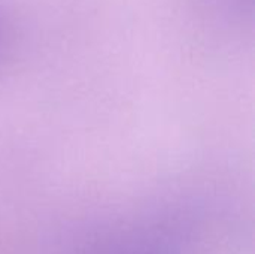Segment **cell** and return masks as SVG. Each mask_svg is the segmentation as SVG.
Segmentation results:
<instances>
[{"label":"cell","mask_w":255,"mask_h":254,"mask_svg":"<svg viewBox=\"0 0 255 254\" xmlns=\"http://www.w3.org/2000/svg\"><path fill=\"white\" fill-rule=\"evenodd\" d=\"M12 43V24L10 19L0 9V61L7 54Z\"/></svg>","instance_id":"cell-1"}]
</instances>
